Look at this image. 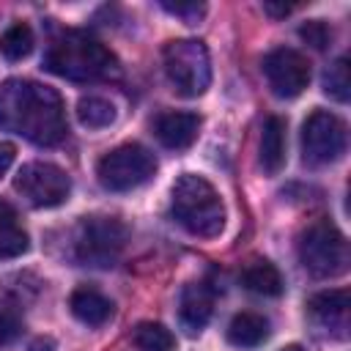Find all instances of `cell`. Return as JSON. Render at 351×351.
<instances>
[{
    "label": "cell",
    "instance_id": "1",
    "mask_svg": "<svg viewBox=\"0 0 351 351\" xmlns=\"http://www.w3.org/2000/svg\"><path fill=\"white\" fill-rule=\"evenodd\" d=\"M0 126L36 145H58L69 134L60 93L36 80H8L0 85Z\"/></svg>",
    "mask_w": 351,
    "mask_h": 351
},
{
    "label": "cell",
    "instance_id": "2",
    "mask_svg": "<svg viewBox=\"0 0 351 351\" xmlns=\"http://www.w3.org/2000/svg\"><path fill=\"white\" fill-rule=\"evenodd\" d=\"M44 69L74 82H93L110 80L121 71L118 58L93 36L82 30H63L58 33L44 55Z\"/></svg>",
    "mask_w": 351,
    "mask_h": 351
},
{
    "label": "cell",
    "instance_id": "3",
    "mask_svg": "<svg viewBox=\"0 0 351 351\" xmlns=\"http://www.w3.org/2000/svg\"><path fill=\"white\" fill-rule=\"evenodd\" d=\"M173 219L197 239H214L225 228V206L217 189L197 173H184L170 195Z\"/></svg>",
    "mask_w": 351,
    "mask_h": 351
},
{
    "label": "cell",
    "instance_id": "4",
    "mask_svg": "<svg viewBox=\"0 0 351 351\" xmlns=\"http://www.w3.org/2000/svg\"><path fill=\"white\" fill-rule=\"evenodd\" d=\"M296 252L313 277H337L348 269V241L329 219L310 222L299 233Z\"/></svg>",
    "mask_w": 351,
    "mask_h": 351
},
{
    "label": "cell",
    "instance_id": "5",
    "mask_svg": "<svg viewBox=\"0 0 351 351\" xmlns=\"http://www.w3.org/2000/svg\"><path fill=\"white\" fill-rule=\"evenodd\" d=\"M162 63H165V74L176 93L186 99L206 93L211 82V60H208V49L203 41L197 38L167 41L162 49Z\"/></svg>",
    "mask_w": 351,
    "mask_h": 351
},
{
    "label": "cell",
    "instance_id": "6",
    "mask_svg": "<svg viewBox=\"0 0 351 351\" xmlns=\"http://www.w3.org/2000/svg\"><path fill=\"white\" fill-rule=\"evenodd\" d=\"M154 173H156V159L140 143H123V145L107 151L96 165L99 184L110 192L137 189L145 181H151Z\"/></svg>",
    "mask_w": 351,
    "mask_h": 351
},
{
    "label": "cell",
    "instance_id": "7",
    "mask_svg": "<svg viewBox=\"0 0 351 351\" xmlns=\"http://www.w3.org/2000/svg\"><path fill=\"white\" fill-rule=\"evenodd\" d=\"M126 236L129 230L118 217H85L74 236V258L82 266H112Z\"/></svg>",
    "mask_w": 351,
    "mask_h": 351
},
{
    "label": "cell",
    "instance_id": "8",
    "mask_svg": "<svg viewBox=\"0 0 351 351\" xmlns=\"http://www.w3.org/2000/svg\"><path fill=\"white\" fill-rule=\"evenodd\" d=\"M346 143H348L346 123L329 110H313L302 123V154L304 162L315 167L337 162L346 154Z\"/></svg>",
    "mask_w": 351,
    "mask_h": 351
},
{
    "label": "cell",
    "instance_id": "9",
    "mask_svg": "<svg viewBox=\"0 0 351 351\" xmlns=\"http://www.w3.org/2000/svg\"><path fill=\"white\" fill-rule=\"evenodd\" d=\"M14 189L36 208H55L69 200L71 181L66 170L52 162H27L19 167Z\"/></svg>",
    "mask_w": 351,
    "mask_h": 351
},
{
    "label": "cell",
    "instance_id": "10",
    "mask_svg": "<svg viewBox=\"0 0 351 351\" xmlns=\"http://www.w3.org/2000/svg\"><path fill=\"white\" fill-rule=\"evenodd\" d=\"M263 74L269 80V88L280 99H296L310 85V63L291 47L271 49L263 58Z\"/></svg>",
    "mask_w": 351,
    "mask_h": 351
},
{
    "label": "cell",
    "instance_id": "11",
    "mask_svg": "<svg viewBox=\"0 0 351 351\" xmlns=\"http://www.w3.org/2000/svg\"><path fill=\"white\" fill-rule=\"evenodd\" d=\"M348 291L346 288H332V291H321L315 296H310L307 302V313L313 315V321L318 326H324L326 332L346 337L348 329Z\"/></svg>",
    "mask_w": 351,
    "mask_h": 351
},
{
    "label": "cell",
    "instance_id": "12",
    "mask_svg": "<svg viewBox=\"0 0 351 351\" xmlns=\"http://www.w3.org/2000/svg\"><path fill=\"white\" fill-rule=\"evenodd\" d=\"M200 132V115L197 112H184V110H167L156 115L154 121V134L156 140L170 148V151H184L195 143Z\"/></svg>",
    "mask_w": 351,
    "mask_h": 351
},
{
    "label": "cell",
    "instance_id": "13",
    "mask_svg": "<svg viewBox=\"0 0 351 351\" xmlns=\"http://www.w3.org/2000/svg\"><path fill=\"white\" fill-rule=\"evenodd\" d=\"M214 313V293L208 291L206 282H189L181 291V302H178V318L181 324L195 335L200 332Z\"/></svg>",
    "mask_w": 351,
    "mask_h": 351
},
{
    "label": "cell",
    "instance_id": "14",
    "mask_svg": "<svg viewBox=\"0 0 351 351\" xmlns=\"http://www.w3.org/2000/svg\"><path fill=\"white\" fill-rule=\"evenodd\" d=\"M69 310L77 321H82L88 326H101L112 318V302L101 291L88 288V285H80L69 296Z\"/></svg>",
    "mask_w": 351,
    "mask_h": 351
},
{
    "label": "cell",
    "instance_id": "15",
    "mask_svg": "<svg viewBox=\"0 0 351 351\" xmlns=\"http://www.w3.org/2000/svg\"><path fill=\"white\" fill-rule=\"evenodd\" d=\"M258 159H261V167L269 176L282 170V165H285V121L280 115H269L263 121Z\"/></svg>",
    "mask_w": 351,
    "mask_h": 351
},
{
    "label": "cell",
    "instance_id": "16",
    "mask_svg": "<svg viewBox=\"0 0 351 351\" xmlns=\"http://www.w3.org/2000/svg\"><path fill=\"white\" fill-rule=\"evenodd\" d=\"M269 318L261 313H236L228 324V340L236 348H258L269 337Z\"/></svg>",
    "mask_w": 351,
    "mask_h": 351
},
{
    "label": "cell",
    "instance_id": "17",
    "mask_svg": "<svg viewBox=\"0 0 351 351\" xmlns=\"http://www.w3.org/2000/svg\"><path fill=\"white\" fill-rule=\"evenodd\" d=\"M241 285L258 296H280L282 293V274L271 261L255 258L241 269Z\"/></svg>",
    "mask_w": 351,
    "mask_h": 351
},
{
    "label": "cell",
    "instance_id": "18",
    "mask_svg": "<svg viewBox=\"0 0 351 351\" xmlns=\"http://www.w3.org/2000/svg\"><path fill=\"white\" fill-rule=\"evenodd\" d=\"M115 115H118L115 104L104 96H82L77 101V118L88 129H104V126L115 123Z\"/></svg>",
    "mask_w": 351,
    "mask_h": 351
},
{
    "label": "cell",
    "instance_id": "19",
    "mask_svg": "<svg viewBox=\"0 0 351 351\" xmlns=\"http://www.w3.org/2000/svg\"><path fill=\"white\" fill-rule=\"evenodd\" d=\"M132 340H134V346L140 351H176L173 332L165 324H159V321H143V324H137Z\"/></svg>",
    "mask_w": 351,
    "mask_h": 351
},
{
    "label": "cell",
    "instance_id": "20",
    "mask_svg": "<svg viewBox=\"0 0 351 351\" xmlns=\"http://www.w3.org/2000/svg\"><path fill=\"white\" fill-rule=\"evenodd\" d=\"M33 44H36L33 30H30V25H25V22L11 25V27L0 36V52H3L8 60H22V58H27V55L33 52Z\"/></svg>",
    "mask_w": 351,
    "mask_h": 351
},
{
    "label": "cell",
    "instance_id": "21",
    "mask_svg": "<svg viewBox=\"0 0 351 351\" xmlns=\"http://www.w3.org/2000/svg\"><path fill=\"white\" fill-rule=\"evenodd\" d=\"M324 93L332 96L335 101H348L351 93V77H348V58H337L326 74H324Z\"/></svg>",
    "mask_w": 351,
    "mask_h": 351
},
{
    "label": "cell",
    "instance_id": "22",
    "mask_svg": "<svg viewBox=\"0 0 351 351\" xmlns=\"http://www.w3.org/2000/svg\"><path fill=\"white\" fill-rule=\"evenodd\" d=\"M27 247H30V239H27V233L19 225L0 228V261L19 258V255L27 252Z\"/></svg>",
    "mask_w": 351,
    "mask_h": 351
},
{
    "label": "cell",
    "instance_id": "23",
    "mask_svg": "<svg viewBox=\"0 0 351 351\" xmlns=\"http://www.w3.org/2000/svg\"><path fill=\"white\" fill-rule=\"evenodd\" d=\"M299 38L304 44H310L313 49H326L332 44V27L324 19H307L299 27Z\"/></svg>",
    "mask_w": 351,
    "mask_h": 351
},
{
    "label": "cell",
    "instance_id": "24",
    "mask_svg": "<svg viewBox=\"0 0 351 351\" xmlns=\"http://www.w3.org/2000/svg\"><path fill=\"white\" fill-rule=\"evenodd\" d=\"M159 5H162L167 14L184 19L186 25H195V22L206 14V5H203V3H170V0H162Z\"/></svg>",
    "mask_w": 351,
    "mask_h": 351
},
{
    "label": "cell",
    "instance_id": "25",
    "mask_svg": "<svg viewBox=\"0 0 351 351\" xmlns=\"http://www.w3.org/2000/svg\"><path fill=\"white\" fill-rule=\"evenodd\" d=\"M19 332H22L19 315L11 313V310H0V346L14 343V340L19 337Z\"/></svg>",
    "mask_w": 351,
    "mask_h": 351
},
{
    "label": "cell",
    "instance_id": "26",
    "mask_svg": "<svg viewBox=\"0 0 351 351\" xmlns=\"http://www.w3.org/2000/svg\"><path fill=\"white\" fill-rule=\"evenodd\" d=\"M11 225H19L16 222V208L0 197V228H11Z\"/></svg>",
    "mask_w": 351,
    "mask_h": 351
},
{
    "label": "cell",
    "instance_id": "27",
    "mask_svg": "<svg viewBox=\"0 0 351 351\" xmlns=\"http://www.w3.org/2000/svg\"><path fill=\"white\" fill-rule=\"evenodd\" d=\"M14 156H16L14 143H0V176L14 165Z\"/></svg>",
    "mask_w": 351,
    "mask_h": 351
},
{
    "label": "cell",
    "instance_id": "28",
    "mask_svg": "<svg viewBox=\"0 0 351 351\" xmlns=\"http://www.w3.org/2000/svg\"><path fill=\"white\" fill-rule=\"evenodd\" d=\"M263 11H266V14H271V16H277V19H282V16H288V14L293 11V5H288V3H271V0H266V3H263Z\"/></svg>",
    "mask_w": 351,
    "mask_h": 351
},
{
    "label": "cell",
    "instance_id": "29",
    "mask_svg": "<svg viewBox=\"0 0 351 351\" xmlns=\"http://www.w3.org/2000/svg\"><path fill=\"white\" fill-rule=\"evenodd\" d=\"M27 351H55V340L52 337H36Z\"/></svg>",
    "mask_w": 351,
    "mask_h": 351
},
{
    "label": "cell",
    "instance_id": "30",
    "mask_svg": "<svg viewBox=\"0 0 351 351\" xmlns=\"http://www.w3.org/2000/svg\"><path fill=\"white\" fill-rule=\"evenodd\" d=\"M280 351H304V348H302V346H299V343H291V346H282V348H280Z\"/></svg>",
    "mask_w": 351,
    "mask_h": 351
}]
</instances>
